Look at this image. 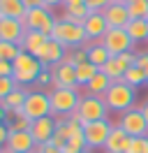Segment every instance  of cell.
Instances as JSON below:
<instances>
[{"mask_svg":"<svg viewBox=\"0 0 148 153\" xmlns=\"http://www.w3.org/2000/svg\"><path fill=\"white\" fill-rule=\"evenodd\" d=\"M44 5L51 10V7H60V5H65V0H44Z\"/></svg>","mask_w":148,"mask_h":153,"instance_id":"7bdbcfd3","label":"cell"},{"mask_svg":"<svg viewBox=\"0 0 148 153\" xmlns=\"http://www.w3.org/2000/svg\"><path fill=\"white\" fill-rule=\"evenodd\" d=\"M83 30H86L88 42H100V39L107 35L109 23H107V19H104V14H102V12H92L90 16L83 21Z\"/></svg>","mask_w":148,"mask_h":153,"instance_id":"5bb4252c","label":"cell"},{"mask_svg":"<svg viewBox=\"0 0 148 153\" xmlns=\"http://www.w3.org/2000/svg\"><path fill=\"white\" fill-rule=\"evenodd\" d=\"M74 67H76V81H79V86H86L92 76L100 72V67L92 65L90 60H86V63H81V65H74Z\"/></svg>","mask_w":148,"mask_h":153,"instance_id":"4316f807","label":"cell"},{"mask_svg":"<svg viewBox=\"0 0 148 153\" xmlns=\"http://www.w3.org/2000/svg\"><path fill=\"white\" fill-rule=\"evenodd\" d=\"M16 86H18V84L12 79V76H0V102H2V100H5Z\"/></svg>","mask_w":148,"mask_h":153,"instance_id":"d6a6232c","label":"cell"},{"mask_svg":"<svg viewBox=\"0 0 148 153\" xmlns=\"http://www.w3.org/2000/svg\"><path fill=\"white\" fill-rule=\"evenodd\" d=\"M23 26L26 30H37V33H44L51 37L56 26V19L49 7H37V10H28L26 12V19H23Z\"/></svg>","mask_w":148,"mask_h":153,"instance_id":"52a82bcc","label":"cell"},{"mask_svg":"<svg viewBox=\"0 0 148 153\" xmlns=\"http://www.w3.org/2000/svg\"><path fill=\"white\" fill-rule=\"evenodd\" d=\"M125 30H127V35L132 37L134 44L148 42V19H130Z\"/></svg>","mask_w":148,"mask_h":153,"instance_id":"603a6c76","label":"cell"},{"mask_svg":"<svg viewBox=\"0 0 148 153\" xmlns=\"http://www.w3.org/2000/svg\"><path fill=\"white\" fill-rule=\"evenodd\" d=\"M88 60H90L92 65H97V67H102L107 60L111 58V53L107 51V49L102 47V42H95V44H88Z\"/></svg>","mask_w":148,"mask_h":153,"instance_id":"d4e9b609","label":"cell"},{"mask_svg":"<svg viewBox=\"0 0 148 153\" xmlns=\"http://www.w3.org/2000/svg\"><path fill=\"white\" fill-rule=\"evenodd\" d=\"M107 111H109V107H107V102H104V97L81 95L79 107H76L67 118L86 125V123H92V121H104V118H107Z\"/></svg>","mask_w":148,"mask_h":153,"instance_id":"6da1fadb","label":"cell"},{"mask_svg":"<svg viewBox=\"0 0 148 153\" xmlns=\"http://www.w3.org/2000/svg\"><path fill=\"white\" fill-rule=\"evenodd\" d=\"M35 139L30 132H18V130H9L7 144H5V151L9 153H33L35 151Z\"/></svg>","mask_w":148,"mask_h":153,"instance_id":"4fadbf2b","label":"cell"},{"mask_svg":"<svg viewBox=\"0 0 148 153\" xmlns=\"http://www.w3.org/2000/svg\"><path fill=\"white\" fill-rule=\"evenodd\" d=\"M51 74H53V88H79V81H76V67L72 63L63 60L60 65L49 67Z\"/></svg>","mask_w":148,"mask_h":153,"instance_id":"8fae6325","label":"cell"},{"mask_svg":"<svg viewBox=\"0 0 148 153\" xmlns=\"http://www.w3.org/2000/svg\"><path fill=\"white\" fill-rule=\"evenodd\" d=\"M23 116H28L30 121L51 116V100H49V93L28 91V97H26V102H23Z\"/></svg>","mask_w":148,"mask_h":153,"instance_id":"8992f818","label":"cell"},{"mask_svg":"<svg viewBox=\"0 0 148 153\" xmlns=\"http://www.w3.org/2000/svg\"><path fill=\"white\" fill-rule=\"evenodd\" d=\"M83 153H86V151H83Z\"/></svg>","mask_w":148,"mask_h":153,"instance_id":"681fc988","label":"cell"},{"mask_svg":"<svg viewBox=\"0 0 148 153\" xmlns=\"http://www.w3.org/2000/svg\"><path fill=\"white\" fill-rule=\"evenodd\" d=\"M111 5V0H86V7L90 12H104Z\"/></svg>","mask_w":148,"mask_h":153,"instance_id":"e575fe53","label":"cell"},{"mask_svg":"<svg viewBox=\"0 0 148 153\" xmlns=\"http://www.w3.org/2000/svg\"><path fill=\"white\" fill-rule=\"evenodd\" d=\"M49 35H44V33H37V30H26V37H23V42H21V49L23 51H28L30 56H39L42 53V49L46 47V42H49Z\"/></svg>","mask_w":148,"mask_h":153,"instance_id":"d6986e66","label":"cell"},{"mask_svg":"<svg viewBox=\"0 0 148 153\" xmlns=\"http://www.w3.org/2000/svg\"><path fill=\"white\" fill-rule=\"evenodd\" d=\"M79 5H86V0H65V10H70V7H79Z\"/></svg>","mask_w":148,"mask_h":153,"instance_id":"b9f144b4","label":"cell"},{"mask_svg":"<svg viewBox=\"0 0 148 153\" xmlns=\"http://www.w3.org/2000/svg\"><path fill=\"white\" fill-rule=\"evenodd\" d=\"M125 153H148V137H132Z\"/></svg>","mask_w":148,"mask_h":153,"instance_id":"4dcf8cb0","label":"cell"},{"mask_svg":"<svg viewBox=\"0 0 148 153\" xmlns=\"http://www.w3.org/2000/svg\"><path fill=\"white\" fill-rule=\"evenodd\" d=\"M7 153H9V151H7Z\"/></svg>","mask_w":148,"mask_h":153,"instance_id":"f907efd6","label":"cell"},{"mask_svg":"<svg viewBox=\"0 0 148 153\" xmlns=\"http://www.w3.org/2000/svg\"><path fill=\"white\" fill-rule=\"evenodd\" d=\"M123 2H125V5H132V2H137V0H123Z\"/></svg>","mask_w":148,"mask_h":153,"instance_id":"bcb514c9","label":"cell"},{"mask_svg":"<svg viewBox=\"0 0 148 153\" xmlns=\"http://www.w3.org/2000/svg\"><path fill=\"white\" fill-rule=\"evenodd\" d=\"M0 153H7V151H0Z\"/></svg>","mask_w":148,"mask_h":153,"instance_id":"c3c4849f","label":"cell"},{"mask_svg":"<svg viewBox=\"0 0 148 153\" xmlns=\"http://www.w3.org/2000/svg\"><path fill=\"white\" fill-rule=\"evenodd\" d=\"M100 72H104V74L109 76L111 81H120V79H123V74H125L127 70L120 65V60H118L116 56H111L109 60H107V63H104V65L100 67Z\"/></svg>","mask_w":148,"mask_h":153,"instance_id":"cb8c5ba5","label":"cell"},{"mask_svg":"<svg viewBox=\"0 0 148 153\" xmlns=\"http://www.w3.org/2000/svg\"><path fill=\"white\" fill-rule=\"evenodd\" d=\"M100 42L111 56H120V53H125V51H132V47H134V42H132V37L127 35L125 28H109L107 35H104Z\"/></svg>","mask_w":148,"mask_h":153,"instance_id":"ba28073f","label":"cell"},{"mask_svg":"<svg viewBox=\"0 0 148 153\" xmlns=\"http://www.w3.org/2000/svg\"><path fill=\"white\" fill-rule=\"evenodd\" d=\"M51 39L60 42L63 47H81L86 42V30H83L81 23H72V21L58 19L53 26V33H51Z\"/></svg>","mask_w":148,"mask_h":153,"instance_id":"5b68a950","label":"cell"},{"mask_svg":"<svg viewBox=\"0 0 148 153\" xmlns=\"http://www.w3.org/2000/svg\"><path fill=\"white\" fill-rule=\"evenodd\" d=\"M26 37V26L18 19H5L0 16V42H12V44H21Z\"/></svg>","mask_w":148,"mask_h":153,"instance_id":"7c38bea8","label":"cell"},{"mask_svg":"<svg viewBox=\"0 0 148 153\" xmlns=\"http://www.w3.org/2000/svg\"><path fill=\"white\" fill-rule=\"evenodd\" d=\"M7 114H9V111H7V109H5V105L0 102V125H2V123H5V121H7Z\"/></svg>","mask_w":148,"mask_h":153,"instance_id":"ee69618b","label":"cell"},{"mask_svg":"<svg viewBox=\"0 0 148 153\" xmlns=\"http://www.w3.org/2000/svg\"><path fill=\"white\" fill-rule=\"evenodd\" d=\"M111 84H113V81H111V79L104 74V72H97V74H95L90 81L86 84V91H88V95L104 97V95H107V91L111 88Z\"/></svg>","mask_w":148,"mask_h":153,"instance_id":"7402d4cb","label":"cell"},{"mask_svg":"<svg viewBox=\"0 0 148 153\" xmlns=\"http://www.w3.org/2000/svg\"><path fill=\"white\" fill-rule=\"evenodd\" d=\"M113 125L104 118V121H92V123L83 125V137H86V146L88 149H102L107 139H109V132Z\"/></svg>","mask_w":148,"mask_h":153,"instance_id":"9c48e42d","label":"cell"},{"mask_svg":"<svg viewBox=\"0 0 148 153\" xmlns=\"http://www.w3.org/2000/svg\"><path fill=\"white\" fill-rule=\"evenodd\" d=\"M111 2H123V0H111Z\"/></svg>","mask_w":148,"mask_h":153,"instance_id":"7dc6e473","label":"cell"},{"mask_svg":"<svg viewBox=\"0 0 148 153\" xmlns=\"http://www.w3.org/2000/svg\"><path fill=\"white\" fill-rule=\"evenodd\" d=\"M92 12L86 7V5H79V7H70V10H65V21H72V23H81L83 26V21L90 16Z\"/></svg>","mask_w":148,"mask_h":153,"instance_id":"83f0119b","label":"cell"},{"mask_svg":"<svg viewBox=\"0 0 148 153\" xmlns=\"http://www.w3.org/2000/svg\"><path fill=\"white\" fill-rule=\"evenodd\" d=\"M21 51H23V49H21V44L0 42V60H9V63H14V58H16Z\"/></svg>","mask_w":148,"mask_h":153,"instance_id":"f1b7e54d","label":"cell"},{"mask_svg":"<svg viewBox=\"0 0 148 153\" xmlns=\"http://www.w3.org/2000/svg\"><path fill=\"white\" fill-rule=\"evenodd\" d=\"M30 128H33V121H30L28 116H23V114H18L16 121L9 125V130H18V132H30Z\"/></svg>","mask_w":148,"mask_h":153,"instance_id":"836d02e7","label":"cell"},{"mask_svg":"<svg viewBox=\"0 0 148 153\" xmlns=\"http://www.w3.org/2000/svg\"><path fill=\"white\" fill-rule=\"evenodd\" d=\"M12 65H14V81H16V84H23V86L37 81V76L42 74V70H44L42 60L35 58V56H30L28 51H21V53L14 58Z\"/></svg>","mask_w":148,"mask_h":153,"instance_id":"7a4b0ae2","label":"cell"},{"mask_svg":"<svg viewBox=\"0 0 148 153\" xmlns=\"http://www.w3.org/2000/svg\"><path fill=\"white\" fill-rule=\"evenodd\" d=\"M49 100H51V116H65L67 118L79 107L81 95H79V88H53L49 93Z\"/></svg>","mask_w":148,"mask_h":153,"instance_id":"3957f363","label":"cell"},{"mask_svg":"<svg viewBox=\"0 0 148 153\" xmlns=\"http://www.w3.org/2000/svg\"><path fill=\"white\" fill-rule=\"evenodd\" d=\"M127 12H130V19H148V0H137L127 5Z\"/></svg>","mask_w":148,"mask_h":153,"instance_id":"f546056e","label":"cell"},{"mask_svg":"<svg viewBox=\"0 0 148 153\" xmlns=\"http://www.w3.org/2000/svg\"><path fill=\"white\" fill-rule=\"evenodd\" d=\"M67 63H72V65H81V63H86L88 60V49L81 47V49H74L72 53H67V58H65Z\"/></svg>","mask_w":148,"mask_h":153,"instance_id":"1f68e13d","label":"cell"},{"mask_svg":"<svg viewBox=\"0 0 148 153\" xmlns=\"http://www.w3.org/2000/svg\"><path fill=\"white\" fill-rule=\"evenodd\" d=\"M39 60H42V65L44 67H53V65H60L65 58H67V47H63L60 42H56V39H49L46 42V47L42 49V53H39Z\"/></svg>","mask_w":148,"mask_h":153,"instance_id":"9a60e30c","label":"cell"},{"mask_svg":"<svg viewBox=\"0 0 148 153\" xmlns=\"http://www.w3.org/2000/svg\"><path fill=\"white\" fill-rule=\"evenodd\" d=\"M0 76H12L14 79V65L9 60H0Z\"/></svg>","mask_w":148,"mask_h":153,"instance_id":"74e56055","label":"cell"},{"mask_svg":"<svg viewBox=\"0 0 148 153\" xmlns=\"http://www.w3.org/2000/svg\"><path fill=\"white\" fill-rule=\"evenodd\" d=\"M134 65L141 67V70L148 74V53H137V63H134Z\"/></svg>","mask_w":148,"mask_h":153,"instance_id":"f35d334b","label":"cell"},{"mask_svg":"<svg viewBox=\"0 0 148 153\" xmlns=\"http://www.w3.org/2000/svg\"><path fill=\"white\" fill-rule=\"evenodd\" d=\"M33 153H65V151L58 146H51V144H37Z\"/></svg>","mask_w":148,"mask_h":153,"instance_id":"8d00e7d4","label":"cell"},{"mask_svg":"<svg viewBox=\"0 0 148 153\" xmlns=\"http://www.w3.org/2000/svg\"><path fill=\"white\" fill-rule=\"evenodd\" d=\"M26 5L23 0H0V16L5 19H18L23 21L26 19Z\"/></svg>","mask_w":148,"mask_h":153,"instance_id":"ffe728a7","label":"cell"},{"mask_svg":"<svg viewBox=\"0 0 148 153\" xmlns=\"http://www.w3.org/2000/svg\"><path fill=\"white\" fill-rule=\"evenodd\" d=\"M37 84H39V86H49V84H53V74H51V70H49V67L42 70V74L37 76Z\"/></svg>","mask_w":148,"mask_h":153,"instance_id":"d590c367","label":"cell"},{"mask_svg":"<svg viewBox=\"0 0 148 153\" xmlns=\"http://www.w3.org/2000/svg\"><path fill=\"white\" fill-rule=\"evenodd\" d=\"M102 14H104L107 23H109V28H125L130 21V12H127L125 2H111Z\"/></svg>","mask_w":148,"mask_h":153,"instance_id":"e0dca14e","label":"cell"},{"mask_svg":"<svg viewBox=\"0 0 148 153\" xmlns=\"http://www.w3.org/2000/svg\"><path fill=\"white\" fill-rule=\"evenodd\" d=\"M56 121L53 116H44V118H37L33 121V128H30V134H33V139L35 144H49L51 142V137L56 132Z\"/></svg>","mask_w":148,"mask_h":153,"instance_id":"2e32d148","label":"cell"},{"mask_svg":"<svg viewBox=\"0 0 148 153\" xmlns=\"http://www.w3.org/2000/svg\"><path fill=\"white\" fill-rule=\"evenodd\" d=\"M123 81H125V84H130L132 88H139V86H144V84L148 81V74L144 72V70H141V67L132 65L127 72L123 74Z\"/></svg>","mask_w":148,"mask_h":153,"instance_id":"484cf974","label":"cell"},{"mask_svg":"<svg viewBox=\"0 0 148 153\" xmlns=\"http://www.w3.org/2000/svg\"><path fill=\"white\" fill-rule=\"evenodd\" d=\"M130 137L120 125H113L109 132V139H107V144H104V149H107V153H125L130 146Z\"/></svg>","mask_w":148,"mask_h":153,"instance_id":"ac0fdd59","label":"cell"},{"mask_svg":"<svg viewBox=\"0 0 148 153\" xmlns=\"http://www.w3.org/2000/svg\"><path fill=\"white\" fill-rule=\"evenodd\" d=\"M7 137H9V128L2 123V125H0V151H2V146L7 144Z\"/></svg>","mask_w":148,"mask_h":153,"instance_id":"ab89813d","label":"cell"},{"mask_svg":"<svg viewBox=\"0 0 148 153\" xmlns=\"http://www.w3.org/2000/svg\"><path fill=\"white\" fill-rule=\"evenodd\" d=\"M141 114H144V118H146V123H148V100H146V105L141 107Z\"/></svg>","mask_w":148,"mask_h":153,"instance_id":"f6af8a7d","label":"cell"},{"mask_svg":"<svg viewBox=\"0 0 148 153\" xmlns=\"http://www.w3.org/2000/svg\"><path fill=\"white\" fill-rule=\"evenodd\" d=\"M118 125L130 134V137H148V123L141 109H130V111H123Z\"/></svg>","mask_w":148,"mask_h":153,"instance_id":"30bf717a","label":"cell"},{"mask_svg":"<svg viewBox=\"0 0 148 153\" xmlns=\"http://www.w3.org/2000/svg\"><path fill=\"white\" fill-rule=\"evenodd\" d=\"M26 97H28V91H23V88H14L12 93H9L5 100H2V105H5V109H7L9 114H23V102H26Z\"/></svg>","mask_w":148,"mask_h":153,"instance_id":"44dd1931","label":"cell"},{"mask_svg":"<svg viewBox=\"0 0 148 153\" xmlns=\"http://www.w3.org/2000/svg\"><path fill=\"white\" fill-rule=\"evenodd\" d=\"M23 5H26V10H37V7H46L44 0H23Z\"/></svg>","mask_w":148,"mask_h":153,"instance_id":"60d3db41","label":"cell"},{"mask_svg":"<svg viewBox=\"0 0 148 153\" xmlns=\"http://www.w3.org/2000/svg\"><path fill=\"white\" fill-rule=\"evenodd\" d=\"M134 100H137L134 88L130 86V84H125L123 79H120V81H113L111 88L107 91V95H104L107 107L113 109V111H130L132 105H134Z\"/></svg>","mask_w":148,"mask_h":153,"instance_id":"277c9868","label":"cell"}]
</instances>
